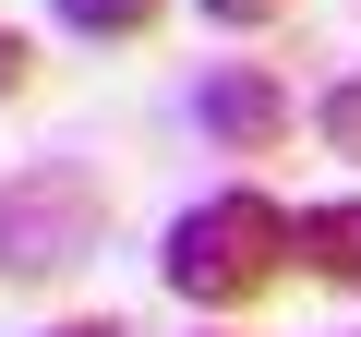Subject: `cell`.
Wrapping results in <instances>:
<instances>
[{
  "instance_id": "6da1fadb",
  "label": "cell",
  "mask_w": 361,
  "mask_h": 337,
  "mask_svg": "<svg viewBox=\"0 0 361 337\" xmlns=\"http://www.w3.org/2000/svg\"><path fill=\"white\" fill-rule=\"evenodd\" d=\"M157 277H169V301H193V313H253V301H277V289L301 277L289 205L253 193V181L193 193V205L169 217V241H157Z\"/></svg>"
},
{
  "instance_id": "7a4b0ae2",
  "label": "cell",
  "mask_w": 361,
  "mask_h": 337,
  "mask_svg": "<svg viewBox=\"0 0 361 337\" xmlns=\"http://www.w3.org/2000/svg\"><path fill=\"white\" fill-rule=\"evenodd\" d=\"M109 241V181L85 157H37V168H13L0 181V277H73L85 253Z\"/></svg>"
},
{
  "instance_id": "3957f363",
  "label": "cell",
  "mask_w": 361,
  "mask_h": 337,
  "mask_svg": "<svg viewBox=\"0 0 361 337\" xmlns=\"http://www.w3.org/2000/svg\"><path fill=\"white\" fill-rule=\"evenodd\" d=\"M193 133H205L217 157H277V145L301 133V97H289L265 61H217V73L193 85Z\"/></svg>"
},
{
  "instance_id": "277c9868",
  "label": "cell",
  "mask_w": 361,
  "mask_h": 337,
  "mask_svg": "<svg viewBox=\"0 0 361 337\" xmlns=\"http://www.w3.org/2000/svg\"><path fill=\"white\" fill-rule=\"evenodd\" d=\"M289 253H301L325 289H361V193H337V205H301V217H289Z\"/></svg>"
},
{
  "instance_id": "5b68a950",
  "label": "cell",
  "mask_w": 361,
  "mask_h": 337,
  "mask_svg": "<svg viewBox=\"0 0 361 337\" xmlns=\"http://www.w3.org/2000/svg\"><path fill=\"white\" fill-rule=\"evenodd\" d=\"M49 13H61L73 37H97V49H133V37H157L169 0H49Z\"/></svg>"
},
{
  "instance_id": "8992f818",
  "label": "cell",
  "mask_w": 361,
  "mask_h": 337,
  "mask_svg": "<svg viewBox=\"0 0 361 337\" xmlns=\"http://www.w3.org/2000/svg\"><path fill=\"white\" fill-rule=\"evenodd\" d=\"M313 133H325V145H337V157L361 168V73H337V85L313 97Z\"/></svg>"
},
{
  "instance_id": "52a82bcc",
  "label": "cell",
  "mask_w": 361,
  "mask_h": 337,
  "mask_svg": "<svg viewBox=\"0 0 361 337\" xmlns=\"http://www.w3.org/2000/svg\"><path fill=\"white\" fill-rule=\"evenodd\" d=\"M193 13H205L217 37H265V25H289V0H193Z\"/></svg>"
},
{
  "instance_id": "ba28073f",
  "label": "cell",
  "mask_w": 361,
  "mask_h": 337,
  "mask_svg": "<svg viewBox=\"0 0 361 337\" xmlns=\"http://www.w3.org/2000/svg\"><path fill=\"white\" fill-rule=\"evenodd\" d=\"M13 97H37V49H25V25H0V109Z\"/></svg>"
},
{
  "instance_id": "9c48e42d",
  "label": "cell",
  "mask_w": 361,
  "mask_h": 337,
  "mask_svg": "<svg viewBox=\"0 0 361 337\" xmlns=\"http://www.w3.org/2000/svg\"><path fill=\"white\" fill-rule=\"evenodd\" d=\"M49 337H133L121 313H73V325H49Z\"/></svg>"
},
{
  "instance_id": "30bf717a",
  "label": "cell",
  "mask_w": 361,
  "mask_h": 337,
  "mask_svg": "<svg viewBox=\"0 0 361 337\" xmlns=\"http://www.w3.org/2000/svg\"><path fill=\"white\" fill-rule=\"evenodd\" d=\"M205 337H241V325H229V313H205Z\"/></svg>"
}]
</instances>
